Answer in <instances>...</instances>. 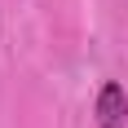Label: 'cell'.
<instances>
[{"mask_svg": "<svg viewBox=\"0 0 128 128\" xmlns=\"http://www.w3.org/2000/svg\"><path fill=\"white\" fill-rule=\"evenodd\" d=\"M93 115H97V128H124L128 124V93H124V84L106 80L102 88H97Z\"/></svg>", "mask_w": 128, "mask_h": 128, "instance_id": "1", "label": "cell"}]
</instances>
